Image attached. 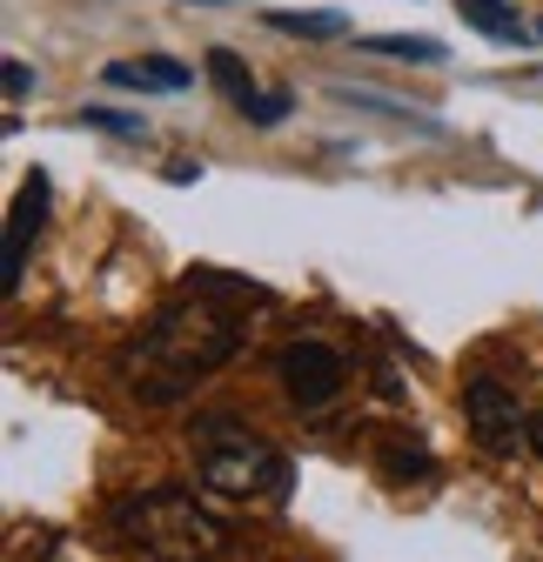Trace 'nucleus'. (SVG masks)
I'll use <instances>...</instances> for the list:
<instances>
[{"label": "nucleus", "mask_w": 543, "mask_h": 562, "mask_svg": "<svg viewBox=\"0 0 543 562\" xmlns=\"http://www.w3.org/2000/svg\"><path fill=\"white\" fill-rule=\"evenodd\" d=\"M47 201H54V188H47V175L34 168L27 181H21V201H14V215H8V255H0V289H21V274H27V255H34V241H41V228H47Z\"/></svg>", "instance_id": "obj_6"}, {"label": "nucleus", "mask_w": 543, "mask_h": 562, "mask_svg": "<svg viewBox=\"0 0 543 562\" xmlns=\"http://www.w3.org/2000/svg\"><path fill=\"white\" fill-rule=\"evenodd\" d=\"M195 8H229V0H195Z\"/></svg>", "instance_id": "obj_16"}, {"label": "nucleus", "mask_w": 543, "mask_h": 562, "mask_svg": "<svg viewBox=\"0 0 543 562\" xmlns=\"http://www.w3.org/2000/svg\"><path fill=\"white\" fill-rule=\"evenodd\" d=\"M276 34H309V41H335V34H350L343 14H262Z\"/></svg>", "instance_id": "obj_11"}, {"label": "nucleus", "mask_w": 543, "mask_h": 562, "mask_svg": "<svg viewBox=\"0 0 543 562\" xmlns=\"http://www.w3.org/2000/svg\"><path fill=\"white\" fill-rule=\"evenodd\" d=\"M34 94V67L27 60H8V101H27Z\"/></svg>", "instance_id": "obj_14"}, {"label": "nucleus", "mask_w": 543, "mask_h": 562, "mask_svg": "<svg viewBox=\"0 0 543 562\" xmlns=\"http://www.w3.org/2000/svg\"><path fill=\"white\" fill-rule=\"evenodd\" d=\"M276 382H282V395L296 408H329L335 395H343V382H350V362H343V348L302 335V341H289L276 356Z\"/></svg>", "instance_id": "obj_4"}, {"label": "nucleus", "mask_w": 543, "mask_h": 562, "mask_svg": "<svg viewBox=\"0 0 543 562\" xmlns=\"http://www.w3.org/2000/svg\"><path fill=\"white\" fill-rule=\"evenodd\" d=\"M114 536L148 562H215L229 529L195 503V488H142L114 503Z\"/></svg>", "instance_id": "obj_2"}, {"label": "nucleus", "mask_w": 543, "mask_h": 562, "mask_svg": "<svg viewBox=\"0 0 543 562\" xmlns=\"http://www.w3.org/2000/svg\"><path fill=\"white\" fill-rule=\"evenodd\" d=\"M229 302H262V289H248L242 274H209V268L188 274L175 302L148 322V335L128 348V389L162 408V402H181L222 362H235L248 341V322Z\"/></svg>", "instance_id": "obj_1"}, {"label": "nucleus", "mask_w": 543, "mask_h": 562, "mask_svg": "<svg viewBox=\"0 0 543 562\" xmlns=\"http://www.w3.org/2000/svg\"><path fill=\"white\" fill-rule=\"evenodd\" d=\"M289 108H296V94H282V88H276V94H255V101L242 108V121H248V127H282V121H289Z\"/></svg>", "instance_id": "obj_13"}, {"label": "nucleus", "mask_w": 543, "mask_h": 562, "mask_svg": "<svg viewBox=\"0 0 543 562\" xmlns=\"http://www.w3.org/2000/svg\"><path fill=\"white\" fill-rule=\"evenodd\" d=\"M108 88H142V94H181L195 81L188 60H168V54H142V60H108L101 67Z\"/></svg>", "instance_id": "obj_7"}, {"label": "nucleus", "mask_w": 543, "mask_h": 562, "mask_svg": "<svg viewBox=\"0 0 543 562\" xmlns=\"http://www.w3.org/2000/svg\"><path fill=\"white\" fill-rule=\"evenodd\" d=\"M456 14L477 27V34H490V41H523V34H530L510 0H456Z\"/></svg>", "instance_id": "obj_8"}, {"label": "nucleus", "mask_w": 543, "mask_h": 562, "mask_svg": "<svg viewBox=\"0 0 543 562\" xmlns=\"http://www.w3.org/2000/svg\"><path fill=\"white\" fill-rule=\"evenodd\" d=\"M530 449H536V456H543V408H536V415H530Z\"/></svg>", "instance_id": "obj_15"}, {"label": "nucleus", "mask_w": 543, "mask_h": 562, "mask_svg": "<svg viewBox=\"0 0 543 562\" xmlns=\"http://www.w3.org/2000/svg\"><path fill=\"white\" fill-rule=\"evenodd\" d=\"M363 54L410 60V67H443V60H450V54H443V41H430V34H376V41H363Z\"/></svg>", "instance_id": "obj_9"}, {"label": "nucleus", "mask_w": 543, "mask_h": 562, "mask_svg": "<svg viewBox=\"0 0 543 562\" xmlns=\"http://www.w3.org/2000/svg\"><path fill=\"white\" fill-rule=\"evenodd\" d=\"M81 127L121 134V140H148V121H142V114H121V108H81Z\"/></svg>", "instance_id": "obj_12"}, {"label": "nucleus", "mask_w": 543, "mask_h": 562, "mask_svg": "<svg viewBox=\"0 0 543 562\" xmlns=\"http://www.w3.org/2000/svg\"><path fill=\"white\" fill-rule=\"evenodd\" d=\"M463 415H469V429H477L484 456H517L530 442V415H523V402L497 375H477V382L463 389Z\"/></svg>", "instance_id": "obj_5"}, {"label": "nucleus", "mask_w": 543, "mask_h": 562, "mask_svg": "<svg viewBox=\"0 0 543 562\" xmlns=\"http://www.w3.org/2000/svg\"><path fill=\"white\" fill-rule=\"evenodd\" d=\"M195 482L229 503H282L289 496V456L276 442L248 436L229 415L195 422Z\"/></svg>", "instance_id": "obj_3"}, {"label": "nucleus", "mask_w": 543, "mask_h": 562, "mask_svg": "<svg viewBox=\"0 0 543 562\" xmlns=\"http://www.w3.org/2000/svg\"><path fill=\"white\" fill-rule=\"evenodd\" d=\"M209 81H215V88L235 101V114H242V108L262 94V88H255V75L242 67V54H229V47H209Z\"/></svg>", "instance_id": "obj_10"}]
</instances>
